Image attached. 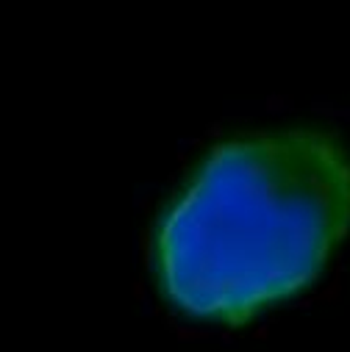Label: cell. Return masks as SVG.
Segmentation results:
<instances>
[{"instance_id":"1","label":"cell","mask_w":350,"mask_h":352,"mask_svg":"<svg viewBox=\"0 0 350 352\" xmlns=\"http://www.w3.org/2000/svg\"><path fill=\"white\" fill-rule=\"evenodd\" d=\"M350 233V155L322 131L209 150L164 211L153 267L187 316L242 324L317 280Z\"/></svg>"}]
</instances>
